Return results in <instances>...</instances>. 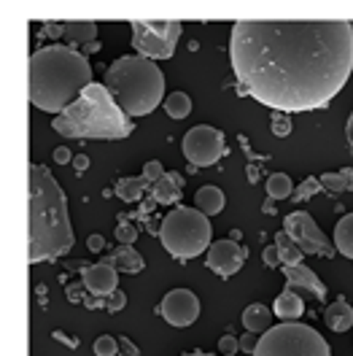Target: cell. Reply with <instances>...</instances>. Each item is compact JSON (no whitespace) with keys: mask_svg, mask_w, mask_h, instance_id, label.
<instances>
[{"mask_svg":"<svg viewBox=\"0 0 353 356\" xmlns=\"http://www.w3.org/2000/svg\"><path fill=\"white\" fill-rule=\"evenodd\" d=\"M143 192H146V181L143 176L140 178H122L119 184H116V197L122 202H138L143 197Z\"/></svg>","mask_w":353,"mask_h":356,"instance_id":"obj_25","label":"cell"},{"mask_svg":"<svg viewBox=\"0 0 353 356\" xmlns=\"http://www.w3.org/2000/svg\"><path fill=\"white\" fill-rule=\"evenodd\" d=\"M124 305H127V294H124V291H119V289L113 291V294L108 297V302H106V308H108L110 313H119Z\"/></svg>","mask_w":353,"mask_h":356,"instance_id":"obj_34","label":"cell"},{"mask_svg":"<svg viewBox=\"0 0 353 356\" xmlns=\"http://www.w3.org/2000/svg\"><path fill=\"white\" fill-rule=\"evenodd\" d=\"M108 262L119 267V273H127V275H138L143 270V257L135 251L133 245H119V251L113 254V259H108Z\"/></svg>","mask_w":353,"mask_h":356,"instance_id":"obj_20","label":"cell"},{"mask_svg":"<svg viewBox=\"0 0 353 356\" xmlns=\"http://www.w3.org/2000/svg\"><path fill=\"white\" fill-rule=\"evenodd\" d=\"M67 300H70V302H79V300H81V289H79V286H67Z\"/></svg>","mask_w":353,"mask_h":356,"instance_id":"obj_41","label":"cell"},{"mask_svg":"<svg viewBox=\"0 0 353 356\" xmlns=\"http://www.w3.org/2000/svg\"><path fill=\"white\" fill-rule=\"evenodd\" d=\"M324 321L331 332H348L353 327V308L345 300H334L324 311Z\"/></svg>","mask_w":353,"mask_h":356,"instance_id":"obj_16","label":"cell"},{"mask_svg":"<svg viewBox=\"0 0 353 356\" xmlns=\"http://www.w3.org/2000/svg\"><path fill=\"white\" fill-rule=\"evenodd\" d=\"M284 229L294 238V243L302 248V254H315V257H334L337 248L329 243V238L318 229L315 219L308 211H294L284 219Z\"/></svg>","mask_w":353,"mask_h":356,"instance_id":"obj_10","label":"cell"},{"mask_svg":"<svg viewBox=\"0 0 353 356\" xmlns=\"http://www.w3.org/2000/svg\"><path fill=\"white\" fill-rule=\"evenodd\" d=\"M262 259H265L267 267L281 265V254H278V248H275V245H267L265 251H262Z\"/></svg>","mask_w":353,"mask_h":356,"instance_id":"obj_36","label":"cell"},{"mask_svg":"<svg viewBox=\"0 0 353 356\" xmlns=\"http://www.w3.org/2000/svg\"><path fill=\"white\" fill-rule=\"evenodd\" d=\"M219 351L221 356H235V351H240V340L232 334H224L219 340Z\"/></svg>","mask_w":353,"mask_h":356,"instance_id":"obj_33","label":"cell"},{"mask_svg":"<svg viewBox=\"0 0 353 356\" xmlns=\"http://www.w3.org/2000/svg\"><path fill=\"white\" fill-rule=\"evenodd\" d=\"M159 313L170 327H192L199 316V300L195 297V291L173 289L165 294Z\"/></svg>","mask_w":353,"mask_h":356,"instance_id":"obj_11","label":"cell"},{"mask_svg":"<svg viewBox=\"0 0 353 356\" xmlns=\"http://www.w3.org/2000/svg\"><path fill=\"white\" fill-rule=\"evenodd\" d=\"M318 189H321V181L310 176V178H305V181H302L297 189H294V195H291V197H294V202H305L308 197H313Z\"/></svg>","mask_w":353,"mask_h":356,"instance_id":"obj_28","label":"cell"},{"mask_svg":"<svg viewBox=\"0 0 353 356\" xmlns=\"http://www.w3.org/2000/svg\"><path fill=\"white\" fill-rule=\"evenodd\" d=\"M334 248L343 257L353 259V213H345L334 227Z\"/></svg>","mask_w":353,"mask_h":356,"instance_id":"obj_22","label":"cell"},{"mask_svg":"<svg viewBox=\"0 0 353 356\" xmlns=\"http://www.w3.org/2000/svg\"><path fill=\"white\" fill-rule=\"evenodd\" d=\"M275 248H278V254H281V262L284 267L288 265H302V248L294 243V238L288 235L286 229H281V232H275Z\"/></svg>","mask_w":353,"mask_h":356,"instance_id":"obj_21","label":"cell"},{"mask_svg":"<svg viewBox=\"0 0 353 356\" xmlns=\"http://www.w3.org/2000/svg\"><path fill=\"white\" fill-rule=\"evenodd\" d=\"M73 168L79 170V173H84L89 168V156L87 154H79V156H73Z\"/></svg>","mask_w":353,"mask_h":356,"instance_id":"obj_39","label":"cell"},{"mask_svg":"<svg viewBox=\"0 0 353 356\" xmlns=\"http://www.w3.org/2000/svg\"><path fill=\"white\" fill-rule=\"evenodd\" d=\"M224 202H227L224 192H221L219 186H213V184H208V186H199L197 195H195V208H197V211H202L208 219L224 211Z\"/></svg>","mask_w":353,"mask_h":356,"instance_id":"obj_17","label":"cell"},{"mask_svg":"<svg viewBox=\"0 0 353 356\" xmlns=\"http://www.w3.org/2000/svg\"><path fill=\"white\" fill-rule=\"evenodd\" d=\"M65 192L44 165H30V254L27 262H49L73 248Z\"/></svg>","mask_w":353,"mask_h":356,"instance_id":"obj_3","label":"cell"},{"mask_svg":"<svg viewBox=\"0 0 353 356\" xmlns=\"http://www.w3.org/2000/svg\"><path fill=\"white\" fill-rule=\"evenodd\" d=\"M167 176H170V178H173V181H176V184H178V186H183V178H181V176H178V173H167Z\"/></svg>","mask_w":353,"mask_h":356,"instance_id":"obj_43","label":"cell"},{"mask_svg":"<svg viewBox=\"0 0 353 356\" xmlns=\"http://www.w3.org/2000/svg\"><path fill=\"white\" fill-rule=\"evenodd\" d=\"M262 211H265V213H275V200H272V197H267L265 208H262Z\"/></svg>","mask_w":353,"mask_h":356,"instance_id":"obj_42","label":"cell"},{"mask_svg":"<svg viewBox=\"0 0 353 356\" xmlns=\"http://www.w3.org/2000/svg\"><path fill=\"white\" fill-rule=\"evenodd\" d=\"M135 238H138V229H135L133 224L119 222V227H116V241H119V245H133Z\"/></svg>","mask_w":353,"mask_h":356,"instance_id":"obj_30","label":"cell"},{"mask_svg":"<svg viewBox=\"0 0 353 356\" xmlns=\"http://www.w3.org/2000/svg\"><path fill=\"white\" fill-rule=\"evenodd\" d=\"M272 313H275L281 321H297V318L305 313V300H302L294 289H288L286 286V289L275 297Z\"/></svg>","mask_w":353,"mask_h":356,"instance_id":"obj_15","label":"cell"},{"mask_svg":"<svg viewBox=\"0 0 353 356\" xmlns=\"http://www.w3.org/2000/svg\"><path fill=\"white\" fill-rule=\"evenodd\" d=\"M245 257L248 254H245V248L238 241L224 238V241L211 243L205 265H208V270H213L216 275H221V278H229V275L240 273V267L245 265Z\"/></svg>","mask_w":353,"mask_h":356,"instance_id":"obj_12","label":"cell"},{"mask_svg":"<svg viewBox=\"0 0 353 356\" xmlns=\"http://www.w3.org/2000/svg\"><path fill=\"white\" fill-rule=\"evenodd\" d=\"M95 356H116L119 354V343H116V337H110V334H100L97 340H95Z\"/></svg>","mask_w":353,"mask_h":356,"instance_id":"obj_29","label":"cell"},{"mask_svg":"<svg viewBox=\"0 0 353 356\" xmlns=\"http://www.w3.org/2000/svg\"><path fill=\"white\" fill-rule=\"evenodd\" d=\"M345 138H348V146H351V154H353V113L348 116V124H345Z\"/></svg>","mask_w":353,"mask_h":356,"instance_id":"obj_40","label":"cell"},{"mask_svg":"<svg viewBox=\"0 0 353 356\" xmlns=\"http://www.w3.org/2000/svg\"><path fill=\"white\" fill-rule=\"evenodd\" d=\"M291 195H294V184H291V178L286 173H272V176L267 178V197L286 200Z\"/></svg>","mask_w":353,"mask_h":356,"instance_id":"obj_26","label":"cell"},{"mask_svg":"<svg viewBox=\"0 0 353 356\" xmlns=\"http://www.w3.org/2000/svg\"><path fill=\"white\" fill-rule=\"evenodd\" d=\"M51 127L65 138H103L119 140L133 133L130 116L122 111V106L113 100L106 84H92L84 95L67 108L65 113L54 116Z\"/></svg>","mask_w":353,"mask_h":356,"instance_id":"obj_4","label":"cell"},{"mask_svg":"<svg viewBox=\"0 0 353 356\" xmlns=\"http://www.w3.org/2000/svg\"><path fill=\"white\" fill-rule=\"evenodd\" d=\"M92 67L73 46H44L30 54V103L46 113H65L92 87Z\"/></svg>","mask_w":353,"mask_h":356,"instance_id":"obj_2","label":"cell"},{"mask_svg":"<svg viewBox=\"0 0 353 356\" xmlns=\"http://www.w3.org/2000/svg\"><path fill=\"white\" fill-rule=\"evenodd\" d=\"M181 22H133V46L138 57L146 60H170L176 51Z\"/></svg>","mask_w":353,"mask_h":356,"instance_id":"obj_8","label":"cell"},{"mask_svg":"<svg viewBox=\"0 0 353 356\" xmlns=\"http://www.w3.org/2000/svg\"><path fill=\"white\" fill-rule=\"evenodd\" d=\"M162 176H165V168H162V162H159V159L146 162V168H143V181H146V184H156Z\"/></svg>","mask_w":353,"mask_h":356,"instance_id":"obj_31","label":"cell"},{"mask_svg":"<svg viewBox=\"0 0 353 356\" xmlns=\"http://www.w3.org/2000/svg\"><path fill=\"white\" fill-rule=\"evenodd\" d=\"M165 111L170 119H186L192 113V97L186 92H170L165 97Z\"/></svg>","mask_w":353,"mask_h":356,"instance_id":"obj_24","label":"cell"},{"mask_svg":"<svg viewBox=\"0 0 353 356\" xmlns=\"http://www.w3.org/2000/svg\"><path fill=\"white\" fill-rule=\"evenodd\" d=\"M106 89L127 116H146L165 100V76L154 60L119 57L106 70Z\"/></svg>","mask_w":353,"mask_h":356,"instance_id":"obj_5","label":"cell"},{"mask_svg":"<svg viewBox=\"0 0 353 356\" xmlns=\"http://www.w3.org/2000/svg\"><path fill=\"white\" fill-rule=\"evenodd\" d=\"M238 340H240V351H245V354H254L256 346H259V337L254 332H245L243 337H238Z\"/></svg>","mask_w":353,"mask_h":356,"instance_id":"obj_35","label":"cell"},{"mask_svg":"<svg viewBox=\"0 0 353 356\" xmlns=\"http://www.w3.org/2000/svg\"><path fill=\"white\" fill-rule=\"evenodd\" d=\"M318 181H321V186H324V189H329V192H351L353 189V170L351 168H345V170H340V173H324Z\"/></svg>","mask_w":353,"mask_h":356,"instance_id":"obj_27","label":"cell"},{"mask_svg":"<svg viewBox=\"0 0 353 356\" xmlns=\"http://www.w3.org/2000/svg\"><path fill=\"white\" fill-rule=\"evenodd\" d=\"M87 245H89V251H92V254H100V251L106 248V238H103V235H89Z\"/></svg>","mask_w":353,"mask_h":356,"instance_id":"obj_37","label":"cell"},{"mask_svg":"<svg viewBox=\"0 0 353 356\" xmlns=\"http://www.w3.org/2000/svg\"><path fill=\"white\" fill-rule=\"evenodd\" d=\"M270 324H272V311L262 302H254L243 311V327L248 332H267Z\"/></svg>","mask_w":353,"mask_h":356,"instance_id":"obj_18","label":"cell"},{"mask_svg":"<svg viewBox=\"0 0 353 356\" xmlns=\"http://www.w3.org/2000/svg\"><path fill=\"white\" fill-rule=\"evenodd\" d=\"M284 275H286V286L297 291L299 297L302 294H308L313 300H324L327 297V286L321 284V278L308 265H288L284 267Z\"/></svg>","mask_w":353,"mask_h":356,"instance_id":"obj_13","label":"cell"},{"mask_svg":"<svg viewBox=\"0 0 353 356\" xmlns=\"http://www.w3.org/2000/svg\"><path fill=\"white\" fill-rule=\"evenodd\" d=\"M213 227L208 216L197 208H176L165 216L159 227V241L165 251L176 259H195L205 248H211Z\"/></svg>","mask_w":353,"mask_h":356,"instance_id":"obj_6","label":"cell"},{"mask_svg":"<svg viewBox=\"0 0 353 356\" xmlns=\"http://www.w3.org/2000/svg\"><path fill=\"white\" fill-rule=\"evenodd\" d=\"M227 152L224 146V133L208 124H197L183 135V156L195 168H211L216 165Z\"/></svg>","mask_w":353,"mask_h":356,"instance_id":"obj_9","label":"cell"},{"mask_svg":"<svg viewBox=\"0 0 353 356\" xmlns=\"http://www.w3.org/2000/svg\"><path fill=\"white\" fill-rule=\"evenodd\" d=\"M229 57L245 95L278 113L327 108L353 70V24L345 19H240Z\"/></svg>","mask_w":353,"mask_h":356,"instance_id":"obj_1","label":"cell"},{"mask_svg":"<svg viewBox=\"0 0 353 356\" xmlns=\"http://www.w3.org/2000/svg\"><path fill=\"white\" fill-rule=\"evenodd\" d=\"M254 356H331L329 346L308 324L284 321L259 337Z\"/></svg>","mask_w":353,"mask_h":356,"instance_id":"obj_7","label":"cell"},{"mask_svg":"<svg viewBox=\"0 0 353 356\" xmlns=\"http://www.w3.org/2000/svg\"><path fill=\"white\" fill-rule=\"evenodd\" d=\"M151 195H154V202H159V205H173L181 197V186L165 173L156 184H151Z\"/></svg>","mask_w":353,"mask_h":356,"instance_id":"obj_23","label":"cell"},{"mask_svg":"<svg viewBox=\"0 0 353 356\" xmlns=\"http://www.w3.org/2000/svg\"><path fill=\"white\" fill-rule=\"evenodd\" d=\"M54 162H57V165H67V162H70V159H73V154H70V149H67V146H60V149H54Z\"/></svg>","mask_w":353,"mask_h":356,"instance_id":"obj_38","label":"cell"},{"mask_svg":"<svg viewBox=\"0 0 353 356\" xmlns=\"http://www.w3.org/2000/svg\"><path fill=\"white\" fill-rule=\"evenodd\" d=\"M63 38L70 44L89 46L97 38V24L95 22H65L63 24Z\"/></svg>","mask_w":353,"mask_h":356,"instance_id":"obj_19","label":"cell"},{"mask_svg":"<svg viewBox=\"0 0 353 356\" xmlns=\"http://www.w3.org/2000/svg\"><path fill=\"white\" fill-rule=\"evenodd\" d=\"M270 127H272V133L278 135V138H288V135H291V122H288L286 113H278V116H272Z\"/></svg>","mask_w":353,"mask_h":356,"instance_id":"obj_32","label":"cell"},{"mask_svg":"<svg viewBox=\"0 0 353 356\" xmlns=\"http://www.w3.org/2000/svg\"><path fill=\"white\" fill-rule=\"evenodd\" d=\"M183 356H211V354H202V351H195V354H183Z\"/></svg>","mask_w":353,"mask_h":356,"instance_id":"obj_44","label":"cell"},{"mask_svg":"<svg viewBox=\"0 0 353 356\" xmlns=\"http://www.w3.org/2000/svg\"><path fill=\"white\" fill-rule=\"evenodd\" d=\"M84 286L95 297H110L119 286V270L110 262H100L84 270Z\"/></svg>","mask_w":353,"mask_h":356,"instance_id":"obj_14","label":"cell"}]
</instances>
